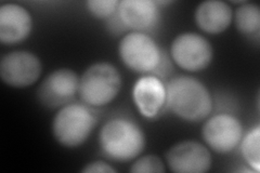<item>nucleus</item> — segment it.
<instances>
[{
  "label": "nucleus",
  "mask_w": 260,
  "mask_h": 173,
  "mask_svg": "<svg viewBox=\"0 0 260 173\" xmlns=\"http://www.w3.org/2000/svg\"><path fill=\"white\" fill-rule=\"evenodd\" d=\"M166 105L180 119L197 122L208 117L213 111L209 90L197 78L179 75L166 86Z\"/></svg>",
  "instance_id": "f257e3e1"
},
{
  "label": "nucleus",
  "mask_w": 260,
  "mask_h": 173,
  "mask_svg": "<svg viewBox=\"0 0 260 173\" xmlns=\"http://www.w3.org/2000/svg\"><path fill=\"white\" fill-rule=\"evenodd\" d=\"M99 143L108 158L118 162L136 159L145 147L146 139L141 127L127 118H113L102 127Z\"/></svg>",
  "instance_id": "f03ea898"
},
{
  "label": "nucleus",
  "mask_w": 260,
  "mask_h": 173,
  "mask_svg": "<svg viewBox=\"0 0 260 173\" xmlns=\"http://www.w3.org/2000/svg\"><path fill=\"white\" fill-rule=\"evenodd\" d=\"M118 70L108 62L90 65L79 78V95L87 105L101 107L117 97L121 89Z\"/></svg>",
  "instance_id": "7ed1b4c3"
},
{
  "label": "nucleus",
  "mask_w": 260,
  "mask_h": 173,
  "mask_svg": "<svg viewBox=\"0 0 260 173\" xmlns=\"http://www.w3.org/2000/svg\"><path fill=\"white\" fill-rule=\"evenodd\" d=\"M96 125L94 114L83 104L62 106L52 120V133L62 146L75 148L83 145Z\"/></svg>",
  "instance_id": "20e7f679"
},
{
  "label": "nucleus",
  "mask_w": 260,
  "mask_h": 173,
  "mask_svg": "<svg viewBox=\"0 0 260 173\" xmlns=\"http://www.w3.org/2000/svg\"><path fill=\"white\" fill-rule=\"evenodd\" d=\"M118 54L129 70L140 74L154 72L161 63V51L156 41L141 31L129 32L121 38Z\"/></svg>",
  "instance_id": "39448f33"
},
{
  "label": "nucleus",
  "mask_w": 260,
  "mask_h": 173,
  "mask_svg": "<svg viewBox=\"0 0 260 173\" xmlns=\"http://www.w3.org/2000/svg\"><path fill=\"white\" fill-rule=\"evenodd\" d=\"M170 54L179 67L195 73L209 66L214 57V49L205 37L198 32L185 31L173 40Z\"/></svg>",
  "instance_id": "423d86ee"
},
{
  "label": "nucleus",
  "mask_w": 260,
  "mask_h": 173,
  "mask_svg": "<svg viewBox=\"0 0 260 173\" xmlns=\"http://www.w3.org/2000/svg\"><path fill=\"white\" fill-rule=\"evenodd\" d=\"M43 65L39 57L29 51L7 53L0 61V77L4 84L11 88L30 87L39 79Z\"/></svg>",
  "instance_id": "0eeeda50"
},
{
  "label": "nucleus",
  "mask_w": 260,
  "mask_h": 173,
  "mask_svg": "<svg viewBox=\"0 0 260 173\" xmlns=\"http://www.w3.org/2000/svg\"><path fill=\"white\" fill-rule=\"evenodd\" d=\"M244 130L241 121L230 114H217L205 121L202 136L208 147L218 154L234 151L241 143Z\"/></svg>",
  "instance_id": "6e6552de"
},
{
  "label": "nucleus",
  "mask_w": 260,
  "mask_h": 173,
  "mask_svg": "<svg viewBox=\"0 0 260 173\" xmlns=\"http://www.w3.org/2000/svg\"><path fill=\"white\" fill-rule=\"evenodd\" d=\"M79 89V77L70 68H59L50 73L40 84L37 97L49 109L65 106L75 97Z\"/></svg>",
  "instance_id": "1a4fd4ad"
},
{
  "label": "nucleus",
  "mask_w": 260,
  "mask_h": 173,
  "mask_svg": "<svg viewBox=\"0 0 260 173\" xmlns=\"http://www.w3.org/2000/svg\"><path fill=\"white\" fill-rule=\"evenodd\" d=\"M166 163L175 173H205L213 164L208 148L197 141H182L169 148Z\"/></svg>",
  "instance_id": "9d476101"
},
{
  "label": "nucleus",
  "mask_w": 260,
  "mask_h": 173,
  "mask_svg": "<svg viewBox=\"0 0 260 173\" xmlns=\"http://www.w3.org/2000/svg\"><path fill=\"white\" fill-rule=\"evenodd\" d=\"M32 29L29 11L21 5L6 4L0 7V41L12 46L27 39Z\"/></svg>",
  "instance_id": "9b49d317"
},
{
  "label": "nucleus",
  "mask_w": 260,
  "mask_h": 173,
  "mask_svg": "<svg viewBox=\"0 0 260 173\" xmlns=\"http://www.w3.org/2000/svg\"><path fill=\"white\" fill-rule=\"evenodd\" d=\"M133 98L143 117L155 118L166 105V87L155 76H143L136 81Z\"/></svg>",
  "instance_id": "f8f14e48"
},
{
  "label": "nucleus",
  "mask_w": 260,
  "mask_h": 173,
  "mask_svg": "<svg viewBox=\"0 0 260 173\" xmlns=\"http://www.w3.org/2000/svg\"><path fill=\"white\" fill-rule=\"evenodd\" d=\"M117 11L121 23L135 31L151 29L160 19L159 8L152 0H123Z\"/></svg>",
  "instance_id": "ddd939ff"
},
{
  "label": "nucleus",
  "mask_w": 260,
  "mask_h": 173,
  "mask_svg": "<svg viewBox=\"0 0 260 173\" xmlns=\"http://www.w3.org/2000/svg\"><path fill=\"white\" fill-rule=\"evenodd\" d=\"M195 23L206 34L218 35L230 27L233 10L224 2L207 0L200 4L194 13Z\"/></svg>",
  "instance_id": "4468645a"
},
{
  "label": "nucleus",
  "mask_w": 260,
  "mask_h": 173,
  "mask_svg": "<svg viewBox=\"0 0 260 173\" xmlns=\"http://www.w3.org/2000/svg\"><path fill=\"white\" fill-rule=\"evenodd\" d=\"M235 26L242 35H259L260 8L256 4L243 3L234 13Z\"/></svg>",
  "instance_id": "2eb2a0df"
},
{
  "label": "nucleus",
  "mask_w": 260,
  "mask_h": 173,
  "mask_svg": "<svg viewBox=\"0 0 260 173\" xmlns=\"http://www.w3.org/2000/svg\"><path fill=\"white\" fill-rule=\"evenodd\" d=\"M260 127L254 129L242 137L241 152L244 159L256 172L260 171Z\"/></svg>",
  "instance_id": "dca6fc26"
},
{
  "label": "nucleus",
  "mask_w": 260,
  "mask_h": 173,
  "mask_svg": "<svg viewBox=\"0 0 260 173\" xmlns=\"http://www.w3.org/2000/svg\"><path fill=\"white\" fill-rule=\"evenodd\" d=\"M129 171L132 173H164V162L156 155H145L138 158Z\"/></svg>",
  "instance_id": "f3484780"
},
{
  "label": "nucleus",
  "mask_w": 260,
  "mask_h": 173,
  "mask_svg": "<svg viewBox=\"0 0 260 173\" xmlns=\"http://www.w3.org/2000/svg\"><path fill=\"white\" fill-rule=\"evenodd\" d=\"M118 0H89L86 7L90 14L96 19H107L117 10Z\"/></svg>",
  "instance_id": "a211bd4d"
},
{
  "label": "nucleus",
  "mask_w": 260,
  "mask_h": 173,
  "mask_svg": "<svg viewBox=\"0 0 260 173\" xmlns=\"http://www.w3.org/2000/svg\"><path fill=\"white\" fill-rule=\"evenodd\" d=\"M83 173H116L117 170L103 160H95L87 163L81 169Z\"/></svg>",
  "instance_id": "6ab92c4d"
}]
</instances>
